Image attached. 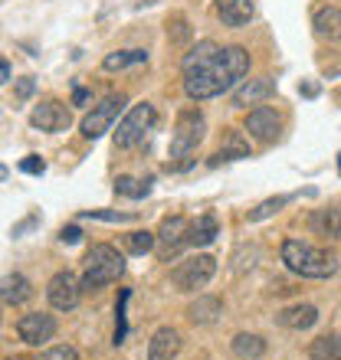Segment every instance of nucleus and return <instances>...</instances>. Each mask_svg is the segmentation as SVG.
Returning <instances> with one entry per match:
<instances>
[{"instance_id":"nucleus-35","label":"nucleus","mask_w":341,"mask_h":360,"mask_svg":"<svg viewBox=\"0 0 341 360\" xmlns=\"http://www.w3.org/2000/svg\"><path fill=\"white\" fill-rule=\"evenodd\" d=\"M7 360H27V357H7Z\"/></svg>"},{"instance_id":"nucleus-9","label":"nucleus","mask_w":341,"mask_h":360,"mask_svg":"<svg viewBox=\"0 0 341 360\" xmlns=\"http://www.w3.org/2000/svg\"><path fill=\"white\" fill-rule=\"evenodd\" d=\"M30 122H33V128H39V131H66L69 128V108L63 102H56V98H46V102H39L37 108H33V115H30Z\"/></svg>"},{"instance_id":"nucleus-28","label":"nucleus","mask_w":341,"mask_h":360,"mask_svg":"<svg viewBox=\"0 0 341 360\" xmlns=\"http://www.w3.org/2000/svg\"><path fill=\"white\" fill-rule=\"evenodd\" d=\"M115 190L118 193H125V197H144L148 190H151V180H132V177H118L115 180Z\"/></svg>"},{"instance_id":"nucleus-23","label":"nucleus","mask_w":341,"mask_h":360,"mask_svg":"<svg viewBox=\"0 0 341 360\" xmlns=\"http://www.w3.org/2000/svg\"><path fill=\"white\" fill-rule=\"evenodd\" d=\"M233 351L243 360H256L266 354V344H263V338H256V334H237V338H233Z\"/></svg>"},{"instance_id":"nucleus-21","label":"nucleus","mask_w":341,"mask_h":360,"mask_svg":"<svg viewBox=\"0 0 341 360\" xmlns=\"http://www.w3.org/2000/svg\"><path fill=\"white\" fill-rule=\"evenodd\" d=\"M30 295H33V288H30V282L20 272H13V275H7V278H4V302H7V304L27 302Z\"/></svg>"},{"instance_id":"nucleus-10","label":"nucleus","mask_w":341,"mask_h":360,"mask_svg":"<svg viewBox=\"0 0 341 360\" xmlns=\"http://www.w3.org/2000/svg\"><path fill=\"white\" fill-rule=\"evenodd\" d=\"M79 292H82V285H79V278L73 272H59L49 278V304L56 308V311H69V308H76L79 304Z\"/></svg>"},{"instance_id":"nucleus-8","label":"nucleus","mask_w":341,"mask_h":360,"mask_svg":"<svg viewBox=\"0 0 341 360\" xmlns=\"http://www.w3.org/2000/svg\"><path fill=\"white\" fill-rule=\"evenodd\" d=\"M190 243V223L184 217H168L158 229V256L161 259H170L178 256L180 246Z\"/></svg>"},{"instance_id":"nucleus-31","label":"nucleus","mask_w":341,"mask_h":360,"mask_svg":"<svg viewBox=\"0 0 341 360\" xmlns=\"http://www.w3.org/2000/svg\"><path fill=\"white\" fill-rule=\"evenodd\" d=\"M20 171H23V174H43V171H46V164L39 161L37 154H30V158H23V161H20Z\"/></svg>"},{"instance_id":"nucleus-2","label":"nucleus","mask_w":341,"mask_h":360,"mask_svg":"<svg viewBox=\"0 0 341 360\" xmlns=\"http://www.w3.org/2000/svg\"><path fill=\"white\" fill-rule=\"evenodd\" d=\"M283 262L302 278H328L338 269V259L325 249H315L299 239H285L283 243Z\"/></svg>"},{"instance_id":"nucleus-16","label":"nucleus","mask_w":341,"mask_h":360,"mask_svg":"<svg viewBox=\"0 0 341 360\" xmlns=\"http://www.w3.org/2000/svg\"><path fill=\"white\" fill-rule=\"evenodd\" d=\"M273 92H275L273 79H249L247 86L233 95V105H256V102H263V98H269Z\"/></svg>"},{"instance_id":"nucleus-32","label":"nucleus","mask_w":341,"mask_h":360,"mask_svg":"<svg viewBox=\"0 0 341 360\" xmlns=\"http://www.w3.org/2000/svg\"><path fill=\"white\" fill-rule=\"evenodd\" d=\"M33 95V79H20L17 82V98H30Z\"/></svg>"},{"instance_id":"nucleus-15","label":"nucleus","mask_w":341,"mask_h":360,"mask_svg":"<svg viewBox=\"0 0 341 360\" xmlns=\"http://www.w3.org/2000/svg\"><path fill=\"white\" fill-rule=\"evenodd\" d=\"M283 328H292V331H305V328H312L318 321V311H315L312 304H295V308H285V311L275 314Z\"/></svg>"},{"instance_id":"nucleus-5","label":"nucleus","mask_w":341,"mask_h":360,"mask_svg":"<svg viewBox=\"0 0 341 360\" xmlns=\"http://www.w3.org/2000/svg\"><path fill=\"white\" fill-rule=\"evenodd\" d=\"M213 272H217V262L210 256H197V259L180 262V266L170 272V282H174L178 292H197V288H204V285L213 278Z\"/></svg>"},{"instance_id":"nucleus-26","label":"nucleus","mask_w":341,"mask_h":360,"mask_svg":"<svg viewBox=\"0 0 341 360\" xmlns=\"http://www.w3.org/2000/svg\"><path fill=\"white\" fill-rule=\"evenodd\" d=\"M144 59H148L144 49H128V53H112V56H105L102 66L108 69V72H115V69H125V66H132V63H144Z\"/></svg>"},{"instance_id":"nucleus-30","label":"nucleus","mask_w":341,"mask_h":360,"mask_svg":"<svg viewBox=\"0 0 341 360\" xmlns=\"http://www.w3.org/2000/svg\"><path fill=\"white\" fill-rule=\"evenodd\" d=\"M39 360H79V357H76V351H73V347H66V344H59V347H49V351L43 354Z\"/></svg>"},{"instance_id":"nucleus-34","label":"nucleus","mask_w":341,"mask_h":360,"mask_svg":"<svg viewBox=\"0 0 341 360\" xmlns=\"http://www.w3.org/2000/svg\"><path fill=\"white\" fill-rule=\"evenodd\" d=\"M0 79H4V82H10V63H4V66H0Z\"/></svg>"},{"instance_id":"nucleus-33","label":"nucleus","mask_w":341,"mask_h":360,"mask_svg":"<svg viewBox=\"0 0 341 360\" xmlns=\"http://www.w3.org/2000/svg\"><path fill=\"white\" fill-rule=\"evenodd\" d=\"M79 236H82V233H79V226H66L63 233H59V239H63V243H79Z\"/></svg>"},{"instance_id":"nucleus-36","label":"nucleus","mask_w":341,"mask_h":360,"mask_svg":"<svg viewBox=\"0 0 341 360\" xmlns=\"http://www.w3.org/2000/svg\"><path fill=\"white\" fill-rule=\"evenodd\" d=\"M338 171H341V154H338Z\"/></svg>"},{"instance_id":"nucleus-13","label":"nucleus","mask_w":341,"mask_h":360,"mask_svg":"<svg viewBox=\"0 0 341 360\" xmlns=\"http://www.w3.org/2000/svg\"><path fill=\"white\" fill-rule=\"evenodd\" d=\"M180 351V334L174 328H161L148 344V360H174Z\"/></svg>"},{"instance_id":"nucleus-27","label":"nucleus","mask_w":341,"mask_h":360,"mask_svg":"<svg viewBox=\"0 0 341 360\" xmlns=\"http://www.w3.org/2000/svg\"><path fill=\"white\" fill-rule=\"evenodd\" d=\"M154 243H158V236H154V233H148V229H138V233H132V236H128V249H132L135 256L151 252Z\"/></svg>"},{"instance_id":"nucleus-19","label":"nucleus","mask_w":341,"mask_h":360,"mask_svg":"<svg viewBox=\"0 0 341 360\" xmlns=\"http://www.w3.org/2000/svg\"><path fill=\"white\" fill-rule=\"evenodd\" d=\"M220 314H223V304H220V298H197V302L187 308V318L194 324H210V321H217Z\"/></svg>"},{"instance_id":"nucleus-22","label":"nucleus","mask_w":341,"mask_h":360,"mask_svg":"<svg viewBox=\"0 0 341 360\" xmlns=\"http://www.w3.org/2000/svg\"><path fill=\"white\" fill-rule=\"evenodd\" d=\"M217 236V219L204 213L197 223H190V246H210Z\"/></svg>"},{"instance_id":"nucleus-11","label":"nucleus","mask_w":341,"mask_h":360,"mask_svg":"<svg viewBox=\"0 0 341 360\" xmlns=\"http://www.w3.org/2000/svg\"><path fill=\"white\" fill-rule=\"evenodd\" d=\"M17 334L23 344H46L56 334V321H53V314H23L17 321Z\"/></svg>"},{"instance_id":"nucleus-4","label":"nucleus","mask_w":341,"mask_h":360,"mask_svg":"<svg viewBox=\"0 0 341 360\" xmlns=\"http://www.w3.org/2000/svg\"><path fill=\"white\" fill-rule=\"evenodd\" d=\"M204 141V115L197 108H187L180 112L178 124H174V134H170V158H178L180 167H187L184 158L197 151V144Z\"/></svg>"},{"instance_id":"nucleus-24","label":"nucleus","mask_w":341,"mask_h":360,"mask_svg":"<svg viewBox=\"0 0 341 360\" xmlns=\"http://www.w3.org/2000/svg\"><path fill=\"white\" fill-rule=\"evenodd\" d=\"M220 53V46L217 43H210V39H204V43H197V46L190 49L187 56H184V63H180V69H184V72H190V69H197L200 63H207L210 56H217Z\"/></svg>"},{"instance_id":"nucleus-3","label":"nucleus","mask_w":341,"mask_h":360,"mask_svg":"<svg viewBox=\"0 0 341 360\" xmlns=\"http://www.w3.org/2000/svg\"><path fill=\"white\" fill-rule=\"evenodd\" d=\"M125 272V259L115 252L112 246H92L85 252V272H82V285L85 288H102V285L115 282Z\"/></svg>"},{"instance_id":"nucleus-18","label":"nucleus","mask_w":341,"mask_h":360,"mask_svg":"<svg viewBox=\"0 0 341 360\" xmlns=\"http://www.w3.org/2000/svg\"><path fill=\"white\" fill-rule=\"evenodd\" d=\"M315 33L325 39H341V10L338 7H322L315 13Z\"/></svg>"},{"instance_id":"nucleus-14","label":"nucleus","mask_w":341,"mask_h":360,"mask_svg":"<svg viewBox=\"0 0 341 360\" xmlns=\"http://www.w3.org/2000/svg\"><path fill=\"white\" fill-rule=\"evenodd\" d=\"M217 13L227 27H243L253 17V0H217Z\"/></svg>"},{"instance_id":"nucleus-25","label":"nucleus","mask_w":341,"mask_h":360,"mask_svg":"<svg viewBox=\"0 0 341 360\" xmlns=\"http://www.w3.org/2000/svg\"><path fill=\"white\" fill-rule=\"evenodd\" d=\"M249 154V144L240 138V131H230L227 134V144H223V151L213 158L210 164H220V161H237V158H247Z\"/></svg>"},{"instance_id":"nucleus-7","label":"nucleus","mask_w":341,"mask_h":360,"mask_svg":"<svg viewBox=\"0 0 341 360\" xmlns=\"http://www.w3.org/2000/svg\"><path fill=\"white\" fill-rule=\"evenodd\" d=\"M125 105V95H108V98H102L99 105H92V112L82 118V138H99V134H105L108 128H112V122L118 118V112H122Z\"/></svg>"},{"instance_id":"nucleus-17","label":"nucleus","mask_w":341,"mask_h":360,"mask_svg":"<svg viewBox=\"0 0 341 360\" xmlns=\"http://www.w3.org/2000/svg\"><path fill=\"white\" fill-rule=\"evenodd\" d=\"M312 229L318 236L341 239V210H315L312 213Z\"/></svg>"},{"instance_id":"nucleus-20","label":"nucleus","mask_w":341,"mask_h":360,"mask_svg":"<svg viewBox=\"0 0 341 360\" xmlns=\"http://www.w3.org/2000/svg\"><path fill=\"white\" fill-rule=\"evenodd\" d=\"M312 360H341V334H322L312 341Z\"/></svg>"},{"instance_id":"nucleus-1","label":"nucleus","mask_w":341,"mask_h":360,"mask_svg":"<svg viewBox=\"0 0 341 360\" xmlns=\"http://www.w3.org/2000/svg\"><path fill=\"white\" fill-rule=\"evenodd\" d=\"M249 72V53L243 46H227L217 56H210L207 63H200L197 69L184 72V89L190 98H213V95L227 92L230 86H237L240 79Z\"/></svg>"},{"instance_id":"nucleus-12","label":"nucleus","mask_w":341,"mask_h":360,"mask_svg":"<svg viewBox=\"0 0 341 360\" xmlns=\"http://www.w3.org/2000/svg\"><path fill=\"white\" fill-rule=\"evenodd\" d=\"M279 128H283V122H279V115H275V108H269V105H259V108H253V112L247 115V131L253 134L256 141H275L279 138Z\"/></svg>"},{"instance_id":"nucleus-29","label":"nucleus","mask_w":341,"mask_h":360,"mask_svg":"<svg viewBox=\"0 0 341 360\" xmlns=\"http://www.w3.org/2000/svg\"><path fill=\"white\" fill-rule=\"evenodd\" d=\"M289 200L285 197H275V200H266V203H259L256 210H249V223H259V219H266V217H273L279 207H285Z\"/></svg>"},{"instance_id":"nucleus-6","label":"nucleus","mask_w":341,"mask_h":360,"mask_svg":"<svg viewBox=\"0 0 341 360\" xmlns=\"http://www.w3.org/2000/svg\"><path fill=\"white\" fill-rule=\"evenodd\" d=\"M154 124V108L148 102L144 105H135L132 112L125 115L122 122H118V131H115V144L118 148H132L135 141H142L144 131Z\"/></svg>"}]
</instances>
